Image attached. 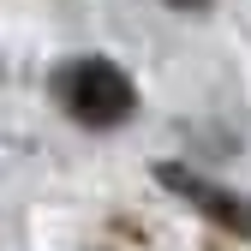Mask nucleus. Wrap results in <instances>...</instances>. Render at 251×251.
<instances>
[{
	"instance_id": "2",
	"label": "nucleus",
	"mask_w": 251,
	"mask_h": 251,
	"mask_svg": "<svg viewBox=\"0 0 251 251\" xmlns=\"http://www.w3.org/2000/svg\"><path fill=\"white\" fill-rule=\"evenodd\" d=\"M162 185H174V192L192 203V209H203L215 227H227V233H239V239H251V198H239V192H227V185H215V179H203V174H192V168H162Z\"/></svg>"
},
{
	"instance_id": "3",
	"label": "nucleus",
	"mask_w": 251,
	"mask_h": 251,
	"mask_svg": "<svg viewBox=\"0 0 251 251\" xmlns=\"http://www.w3.org/2000/svg\"><path fill=\"white\" fill-rule=\"evenodd\" d=\"M174 6H203V0H174Z\"/></svg>"
},
{
	"instance_id": "1",
	"label": "nucleus",
	"mask_w": 251,
	"mask_h": 251,
	"mask_svg": "<svg viewBox=\"0 0 251 251\" xmlns=\"http://www.w3.org/2000/svg\"><path fill=\"white\" fill-rule=\"evenodd\" d=\"M54 90H60V102H66V114L84 120V126H120L132 114V102H138L132 78H126L114 60H72V66L54 78Z\"/></svg>"
}]
</instances>
